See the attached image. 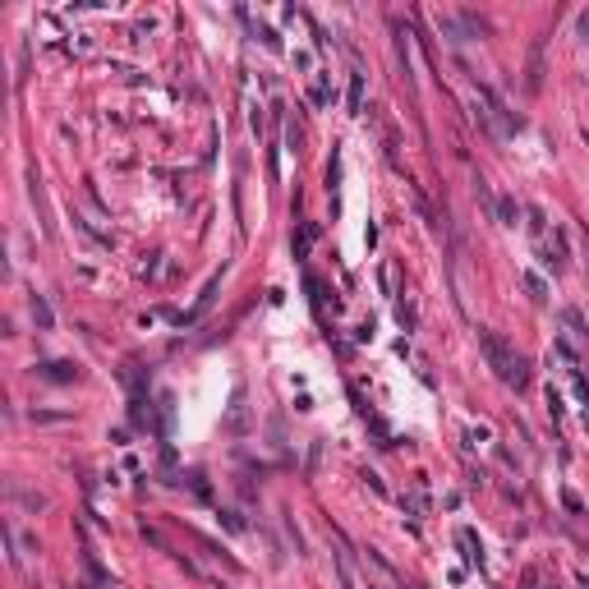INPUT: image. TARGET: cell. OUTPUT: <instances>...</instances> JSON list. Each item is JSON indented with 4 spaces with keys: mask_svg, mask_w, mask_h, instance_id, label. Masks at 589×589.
I'll use <instances>...</instances> for the list:
<instances>
[{
    "mask_svg": "<svg viewBox=\"0 0 589 589\" xmlns=\"http://www.w3.org/2000/svg\"><path fill=\"white\" fill-rule=\"evenodd\" d=\"M479 341H483V355H488V364L497 368V378L507 382V387H516V391H521L525 382H530V368H525V359L516 355V350H511V345H507V341H502V336L483 332V336H479Z\"/></svg>",
    "mask_w": 589,
    "mask_h": 589,
    "instance_id": "cell-1",
    "label": "cell"
},
{
    "mask_svg": "<svg viewBox=\"0 0 589 589\" xmlns=\"http://www.w3.org/2000/svg\"><path fill=\"white\" fill-rule=\"evenodd\" d=\"M359 111H364V74L350 78V115H359Z\"/></svg>",
    "mask_w": 589,
    "mask_h": 589,
    "instance_id": "cell-3",
    "label": "cell"
},
{
    "mask_svg": "<svg viewBox=\"0 0 589 589\" xmlns=\"http://www.w3.org/2000/svg\"><path fill=\"white\" fill-rule=\"evenodd\" d=\"M364 567L373 571V580H378V589H410L405 585V580H396V571L387 567V562H382L378 553H364Z\"/></svg>",
    "mask_w": 589,
    "mask_h": 589,
    "instance_id": "cell-2",
    "label": "cell"
}]
</instances>
